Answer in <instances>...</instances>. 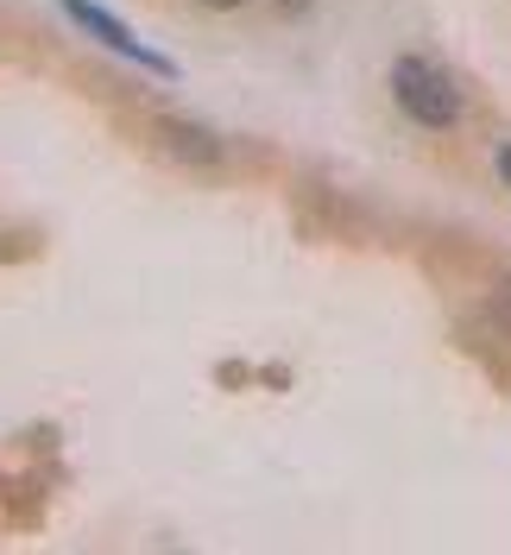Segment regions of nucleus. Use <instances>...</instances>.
<instances>
[{
	"label": "nucleus",
	"mask_w": 511,
	"mask_h": 555,
	"mask_svg": "<svg viewBox=\"0 0 511 555\" xmlns=\"http://www.w3.org/2000/svg\"><path fill=\"white\" fill-rule=\"evenodd\" d=\"M499 177L511 183V145H499Z\"/></svg>",
	"instance_id": "7ed1b4c3"
},
{
	"label": "nucleus",
	"mask_w": 511,
	"mask_h": 555,
	"mask_svg": "<svg viewBox=\"0 0 511 555\" xmlns=\"http://www.w3.org/2000/svg\"><path fill=\"white\" fill-rule=\"evenodd\" d=\"M392 95H398V107H405L417 127H455L468 114L455 76L443 64H430V57H398L392 64Z\"/></svg>",
	"instance_id": "f257e3e1"
},
{
	"label": "nucleus",
	"mask_w": 511,
	"mask_h": 555,
	"mask_svg": "<svg viewBox=\"0 0 511 555\" xmlns=\"http://www.w3.org/2000/svg\"><path fill=\"white\" fill-rule=\"evenodd\" d=\"M64 13H69V20H76V26H82L89 38H102L107 51H120L127 64H139V69H158V76H177V64H170L165 51H152V44H139V38L127 33V26H120L114 13H102L95 0H64Z\"/></svg>",
	"instance_id": "f03ea898"
},
{
	"label": "nucleus",
	"mask_w": 511,
	"mask_h": 555,
	"mask_svg": "<svg viewBox=\"0 0 511 555\" xmlns=\"http://www.w3.org/2000/svg\"><path fill=\"white\" fill-rule=\"evenodd\" d=\"M208 7H234V0H208Z\"/></svg>",
	"instance_id": "20e7f679"
}]
</instances>
